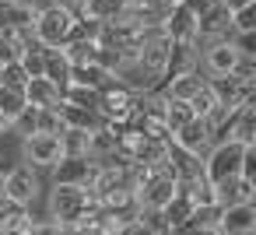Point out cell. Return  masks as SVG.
I'll return each mask as SVG.
<instances>
[{"label": "cell", "mask_w": 256, "mask_h": 235, "mask_svg": "<svg viewBox=\"0 0 256 235\" xmlns=\"http://www.w3.org/2000/svg\"><path fill=\"white\" fill-rule=\"evenodd\" d=\"M28 74L22 70V64H8L4 70H0V84H11V88H25Z\"/></svg>", "instance_id": "obj_34"}, {"label": "cell", "mask_w": 256, "mask_h": 235, "mask_svg": "<svg viewBox=\"0 0 256 235\" xmlns=\"http://www.w3.org/2000/svg\"><path fill=\"white\" fill-rule=\"evenodd\" d=\"M67 228L64 224H56L53 218H42V221H32V228H28V235H64Z\"/></svg>", "instance_id": "obj_35"}, {"label": "cell", "mask_w": 256, "mask_h": 235, "mask_svg": "<svg viewBox=\"0 0 256 235\" xmlns=\"http://www.w3.org/2000/svg\"><path fill=\"white\" fill-rule=\"evenodd\" d=\"M200 64V42H168V60H165V81L196 70Z\"/></svg>", "instance_id": "obj_14"}, {"label": "cell", "mask_w": 256, "mask_h": 235, "mask_svg": "<svg viewBox=\"0 0 256 235\" xmlns=\"http://www.w3.org/2000/svg\"><path fill=\"white\" fill-rule=\"evenodd\" d=\"M168 140H172V148L186 151V154H190V158H196V162H200V158H204V154H207V151L214 148V134H210V123H207V120H196V116H193V120H190L186 126H179V130H176V134H172Z\"/></svg>", "instance_id": "obj_11"}, {"label": "cell", "mask_w": 256, "mask_h": 235, "mask_svg": "<svg viewBox=\"0 0 256 235\" xmlns=\"http://www.w3.org/2000/svg\"><path fill=\"white\" fill-rule=\"evenodd\" d=\"M112 74H106L95 60L92 64H78V67H70V78H67V84H74V88H92V92H98L106 81H109Z\"/></svg>", "instance_id": "obj_25"}, {"label": "cell", "mask_w": 256, "mask_h": 235, "mask_svg": "<svg viewBox=\"0 0 256 235\" xmlns=\"http://www.w3.org/2000/svg\"><path fill=\"white\" fill-rule=\"evenodd\" d=\"M256 32V8H238L232 11V36H252Z\"/></svg>", "instance_id": "obj_31"}, {"label": "cell", "mask_w": 256, "mask_h": 235, "mask_svg": "<svg viewBox=\"0 0 256 235\" xmlns=\"http://www.w3.org/2000/svg\"><path fill=\"white\" fill-rule=\"evenodd\" d=\"M0 70H4V67H0Z\"/></svg>", "instance_id": "obj_43"}, {"label": "cell", "mask_w": 256, "mask_h": 235, "mask_svg": "<svg viewBox=\"0 0 256 235\" xmlns=\"http://www.w3.org/2000/svg\"><path fill=\"white\" fill-rule=\"evenodd\" d=\"M190 120H193V112H190L186 102H168V109H165V130H168V137H172L179 126H186Z\"/></svg>", "instance_id": "obj_32"}, {"label": "cell", "mask_w": 256, "mask_h": 235, "mask_svg": "<svg viewBox=\"0 0 256 235\" xmlns=\"http://www.w3.org/2000/svg\"><path fill=\"white\" fill-rule=\"evenodd\" d=\"M70 60H67V53L64 50H46V56H42V78L46 81H53L60 92L67 88V78H70Z\"/></svg>", "instance_id": "obj_22"}, {"label": "cell", "mask_w": 256, "mask_h": 235, "mask_svg": "<svg viewBox=\"0 0 256 235\" xmlns=\"http://www.w3.org/2000/svg\"><path fill=\"white\" fill-rule=\"evenodd\" d=\"M42 56H46V50L36 46V42H28L25 53H22V70H25L28 78H42Z\"/></svg>", "instance_id": "obj_33"}, {"label": "cell", "mask_w": 256, "mask_h": 235, "mask_svg": "<svg viewBox=\"0 0 256 235\" xmlns=\"http://www.w3.org/2000/svg\"><path fill=\"white\" fill-rule=\"evenodd\" d=\"M60 120H64V130H84V134H92V130L102 126V116L95 109H78V106H64V102H60Z\"/></svg>", "instance_id": "obj_23"}, {"label": "cell", "mask_w": 256, "mask_h": 235, "mask_svg": "<svg viewBox=\"0 0 256 235\" xmlns=\"http://www.w3.org/2000/svg\"><path fill=\"white\" fill-rule=\"evenodd\" d=\"M74 25H78L74 14H67V11L46 4V8L39 11L36 28H32V42L42 46V50H64V46L70 42V36H74Z\"/></svg>", "instance_id": "obj_4"}, {"label": "cell", "mask_w": 256, "mask_h": 235, "mask_svg": "<svg viewBox=\"0 0 256 235\" xmlns=\"http://www.w3.org/2000/svg\"><path fill=\"white\" fill-rule=\"evenodd\" d=\"M246 151H249V148H242V144H235V140H218V144L200 158V176H204L210 186H221V182L242 176Z\"/></svg>", "instance_id": "obj_3"}, {"label": "cell", "mask_w": 256, "mask_h": 235, "mask_svg": "<svg viewBox=\"0 0 256 235\" xmlns=\"http://www.w3.org/2000/svg\"><path fill=\"white\" fill-rule=\"evenodd\" d=\"M249 4H252V0H218V8H224L228 14L238 11V8H249Z\"/></svg>", "instance_id": "obj_38"}, {"label": "cell", "mask_w": 256, "mask_h": 235, "mask_svg": "<svg viewBox=\"0 0 256 235\" xmlns=\"http://www.w3.org/2000/svg\"><path fill=\"white\" fill-rule=\"evenodd\" d=\"M179 4H182V8H186L193 18H204L210 8H218V0H179Z\"/></svg>", "instance_id": "obj_36"}, {"label": "cell", "mask_w": 256, "mask_h": 235, "mask_svg": "<svg viewBox=\"0 0 256 235\" xmlns=\"http://www.w3.org/2000/svg\"><path fill=\"white\" fill-rule=\"evenodd\" d=\"M179 186H182V193L193 200V207H196V210H200V207H218V186H210L200 172H193V176H190V179H182Z\"/></svg>", "instance_id": "obj_21"}, {"label": "cell", "mask_w": 256, "mask_h": 235, "mask_svg": "<svg viewBox=\"0 0 256 235\" xmlns=\"http://www.w3.org/2000/svg\"><path fill=\"white\" fill-rule=\"evenodd\" d=\"M200 60H204V70H207L210 78H224V74H235L238 64L249 60V56H242L238 46H235L232 36H228V39H214V42H207Z\"/></svg>", "instance_id": "obj_9"}, {"label": "cell", "mask_w": 256, "mask_h": 235, "mask_svg": "<svg viewBox=\"0 0 256 235\" xmlns=\"http://www.w3.org/2000/svg\"><path fill=\"white\" fill-rule=\"evenodd\" d=\"M64 235H98V232H95L92 224H74V228H67Z\"/></svg>", "instance_id": "obj_39"}, {"label": "cell", "mask_w": 256, "mask_h": 235, "mask_svg": "<svg viewBox=\"0 0 256 235\" xmlns=\"http://www.w3.org/2000/svg\"><path fill=\"white\" fill-rule=\"evenodd\" d=\"M28 42H32V36H22V32H14V28L0 32V67L22 64V53H25Z\"/></svg>", "instance_id": "obj_26"}, {"label": "cell", "mask_w": 256, "mask_h": 235, "mask_svg": "<svg viewBox=\"0 0 256 235\" xmlns=\"http://www.w3.org/2000/svg\"><path fill=\"white\" fill-rule=\"evenodd\" d=\"M218 109H238L246 102H252V92H256V81L252 78H242V74H224V78H204Z\"/></svg>", "instance_id": "obj_7"}, {"label": "cell", "mask_w": 256, "mask_h": 235, "mask_svg": "<svg viewBox=\"0 0 256 235\" xmlns=\"http://www.w3.org/2000/svg\"><path fill=\"white\" fill-rule=\"evenodd\" d=\"M232 36V14L224 8H210L204 18H196V39L214 42V39H228Z\"/></svg>", "instance_id": "obj_17"}, {"label": "cell", "mask_w": 256, "mask_h": 235, "mask_svg": "<svg viewBox=\"0 0 256 235\" xmlns=\"http://www.w3.org/2000/svg\"><path fill=\"white\" fill-rule=\"evenodd\" d=\"M28 109V102H25V92L22 88H11V84H0V116L4 120H18L22 112Z\"/></svg>", "instance_id": "obj_27"}, {"label": "cell", "mask_w": 256, "mask_h": 235, "mask_svg": "<svg viewBox=\"0 0 256 235\" xmlns=\"http://www.w3.org/2000/svg\"><path fill=\"white\" fill-rule=\"evenodd\" d=\"M39 190H42V182H39L36 168H28V165H14L8 172H0V196L18 207H32Z\"/></svg>", "instance_id": "obj_6"}, {"label": "cell", "mask_w": 256, "mask_h": 235, "mask_svg": "<svg viewBox=\"0 0 256 235\" xmlns=\"http://www.w3.org/2000/svg\"><path fill=\"white\" fill-rule=\"evenodd\" d=\"M8 8L11 0H0V32H8Z\"/></svg>", "instance_id": "obj_40"}, {"label": "cell", "mask_w": 256, "mask_h": 235, "mask_svg": "<svg viewBox=\"0 0 256 235\" xmlns=\"http://www.w3.org/2000/svg\"><path fill=\"white\" fill-rule=\"evenodd\" d=\"M22 92H25L28 109H60V102H64V92L46 78H28Z\"/></svg>", "instance_id": "obj_15"}, {"label": "cell", "mask_w": 256, "mask_h": 235, "mask_svg": "<svg viewBox=\"0 0 256 235\" xmlns=\"http://www.w3.org/2000/svg\"><path fill=\"white\" fill-rule=\"evenodd\" d=\"M32 134H53V137H60L64 134L60 109H32Z\"/></svg>", "instance_id": "obj_28"}, {"label": "cell", "mask_w": 256, "mask_h": 235, "mask_svg": "<svg viewBox=\"0 0 256 235\" xmlns=\"http://www.w3.org/2000/svg\"><path fill=\"white\" fill-rule=\"evenodd\" d=\"M4 134H11V120H4V116H0V137H4Z\"/></svg>", "instance_id": "obj_41"}, {"label": "cell", "mask_w": 256, "mask_h": 235, "mask_svg": "<svg viewBox=\"0 0 256 235\" xmlns=\"http://www.w3.org/2000/svg\"><path fill=\"white\" fill-rule=\"evenodd\" d=\"M162 36L168 42H200L196 39V18L182 4H168L162 14Z\"/></svg>", "instance_id": "obj_12"}, {"label": "cell", "mask_w": 256, "mask_h": 235, "mask_svg": "<svg viewBox=\"0 0 256 235\" xmlns=\"http://www.w3.org/2000/svg\"><path fill=\"white\" fill-rule=\"evenodd\" d=\"M204 88V78H200V70H190V74H179V78H168V84H165V98L168 102H190L196 92Z\"/></svg>", "instance_id": "obj_20"}, {"label": "cell", "mask_w": 256, "mask_h": 235, "mask_svg": "<svg viewBox=\"0 0 256 235\" xmlns=\"http://www.w3.org/2000/svg\"><path fill=\"white\" fill-rule=\"evenodd\" d=\"M176 190H179V176L168 162L154 165V168H137L134 165V196H137L140 210H162L176 196Z\"/></svg>", "instance_id": "obj_1"}, {"label": "cell", "mask_w": 256, "mask_h": 235, "mask_svg": "<svg viewBox=\"0 0 256 235\" xmlns=\"http://www.w3.org/2000/svg\"><path fill=\"white\" fill-rule=\"evenodd\" d=\"M228 140L242 144V148H256V106L246 102L242 109H235L232 126H228Z\"/></svg>", "instance_id": "obj_16"}, {"label": "cell", "mask_w": 256, "mask_h": 235, "mask_svg": "<svg viewBox=\"0 0 256 235\" xmlns=\"http://www.w3.org/2000/svg\"><path fill=\"white\" fill-rule=\"evenodd\" d=\"M134 106H137V92H130L123 81L109 78V81L98 88V106H95V112L102 116V123L126 126V120L134 116Z\"/></svg>", "instance_id": "obj_5"}, {"label": "cell", "mask_w": 256, "mask_h": 235, "mask_svg": "<svg viewBox=\"0 0 256 235\" xmlns=\"http://www.w3.org/2000/svg\"><path fill=\"white\" fill-rule=\"evenodd\" d=\"M193 210H196V207H193V200H190V196L182 193V186H179V190H176V196H172V200H168L158 214H162L165 228L172 232V228H179L182 221H190V218H193Z\"/></svg>", "instance_id": "obj_24"}, {"label": "cell", "mask_w": 256, "mask_h": 235, "mask_svg": "<svg viewBox=\"0 0 256 235\" xmlns=\"http://www.w3.org/2000/svg\"><path fill=\"white\" fill-rule=\"evenodd\" d=\"M95 176H98V162L88 158V154L60 158L53 165V186H81V190H92Z\"/></svg>", "instance_id": "obj_10"}, {"label": "cell", "mask_w": 256, "mask_h": 235, "mask_svg": "<svg viewBox=\"0 0 256 235\" xmlns=\"http://www.w3.org/2000/svg\"><path fill=\"white\" fill-rule=\"evenodd\" d=\"M190 106V112L196 116V120H210L214 112H218V102H214V95H210V88H207V81H204V88L186 102Z\"/></svg>", "instance_id": "obj_29"}, {"label": "cell", "mask_w": 256, "mask_h": 235, "mask_svg": "<svg viewBox=\"0 0 256 235\" xmlns=\"http://www.w3.org/2000/svg\"><path fill=\"white\" fill-rule=\"evenodd\" d=\"M98 214V200L92 190H81V186H53L50 193V218L64 228H74V224H92Z\"/></svg>", "instance_id": "obj_2"}, {"label": "cell", "mask_w": 256, "mask_h": 235, "mask_svg": "<svg viewBox=\"0 0 256 235\" xmlns=\"http://www.w3.org/2000/svg\"><path fill=\"white\" fill-rule=\"evenodd\" d=\"M256 196V182L246 176H235L228 182L218 186V207H235V204H252Z\"/></svg>", "instance_id": "obj_19"}, {"label": "cell", "mask_w": 256, "mask_h": 235, "mask_svg": "<svg viewBox=\"0 0 256 235\" xmlns=\"http://www.w3.org/2000/svg\"><path fill=\"white\" fill-rule=\"evenodd\" d=\"M39 11H42L39 0H11V8H8V28H14L22 36H32V28L39 22Z\"/></svg>", "instance_id": "obj_18"}, {"label": "cell", "mask_w": 256, "mask_h": 235, "mask_svg": "<svg viewBox=\"0 0 256 235\" xmlns=\"http://www.w3.org/2000/svg\"><path fill=\"white\" fill-rule=\"evenodd\" d=\"M60 144H64V158L88 154V134L84 130H64L60 134Z\"/></svg>", "instance_id": "obj_30"}, {"label": "cell", "mask_w": 256, "mask_h": 235, "mask_svg": "<svg viewBox=\"0 0 256 235\" xmlns=\"http://www.w3.org/2000/svg\"><path fill=\"white\" fill-rule=\"evenodd\" d=\"M168 4H179V0H168Z\"/></svg>", "instance_id": "obj_42"}, {"label": "cell", "mask_w": 256, "mask_h": 235, "mask_svg": "<svg viewBox=\"0 0 256 235\" xmlns=\"http://www.w3.org/2000/svg\"><path fill=\"white\" fill-rule=\"evenodd\" d=\"M50 4L67 11V14H74V18H81V11H84V0H50Z\"/></svg>", "instance_id": "obj_37"}, {"label": "cell", "mask_w": 256, "mask_h": 235, "mask_svg": "<svg viewBox=\"0 0 256 235\" xmlns=\"http://www.w3.org/2000/svg\"><path fill=\"white\" fill-rule=\"evenodd\" d=\"M22 158L28 168H53L64 158V144L53 134H28L22 137Z\"/></svg>", "instance_id": "obj_8"}, {"label": "cell", "mask_w": 256, "mask_h": 235, "mask_svg": "<svg viewBox=\"0 0 256 235\" xmlns=\"http://www.w3.org/2000/svg\"><path fill=\"white\" fill-rule=\"evenodd\" d=\"M218 235H256V207H252V204L221 207Z\"/></svg>", "instance_id": "obj_13"}]
</instances>
